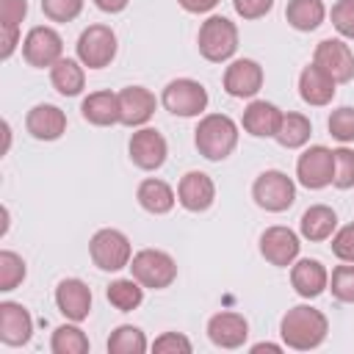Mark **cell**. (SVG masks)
I'll use <instances>...</instances> for the list:
<instances>
[{"mask_svg": "<svg viewBox=\"0 0 354 354\" xmlns=\"http://www.w3.org/2000/svg\"><path fill=\"white\" fill-rule=\"evenodd\" d=\"M326 335H329L326 315L310 304L290 307L279 321L282 346H288L293 351H313L326 340Z\"/></svg>", "mask_w": 354, "mask_h": 354, "instance_id": "6da1fadb", "label": "cell"}, {"mask_svg": "<svg viewBox=\"0 0 354 354\" xmlns=\"http://www.w3.org/2000/svg\"><path fill=\"white\" fill-rule=\"evenodd\" d=\"M194 144L202 158L224 160L238 147V124L227 113H205L194 130Z\"/></svg>", "mask_w": 354, "mask_h": 354, "instance_id": "7a4b0ae2", "label": "cell"}, {"mask_svg": "<svg viewBox=\"0 0 354 354\" xmlns=\"http://www.w3.org/2000/svg\"><path fill=\"white\" fill-rule=\"evenodd\" d=\"M196 44H199V53H202L205 61L224 64V61H230V58L235 55V50H238V28H235V22H230L227 17L213 14V17H207V19L199 25Z\"/></svg>", "mask_w": 354, "mask_h": 354, "instance_id": "3957f363", "label": "cell"}, {"mask_svg": "<svg viewBox=\"0 0 354 354\" xmlns=\"http://www.w3.org/2000/svg\"><path fill=\"white\" fill-rule=\"evenodd\" d=\"M88 254H91V263L100 271H122L133 260V246H130V238L122 230L102 227L91 235Z\"/></svg>", "mask_w": 354, "mask_h": 354, "instance_id": "277c9868", "label": "cell"}, {"mask_svg": "<svg viewBox=\"0 0 354 354\" xmlns=\"http://www.w3.org/2000/svg\"><path fill=\"white\" fill-rule=\"evenodd\" d=\"M252 199L268 213H285L296 202V183L279 169H266L252 183Z\"/></svg>", "mask_w": 354, "mask_h": 354, "instance_id": "5b68a950", "label": "cell"}, {"mask_svg": "<svg viewBox=\"0 0 354 354\" xmlns=\"http://www.w3.org/2000/svg\"><path fill=\"white\" fill-rule=\"evenodd\" d=\"M127 268L144 288H152V290H163L177 279V263L163 249H141V252H136Z\"/></svg>", "mask_w": 354, "mask_h": 354, "instance_id": "8992f818", "label": "cell"}, {"mask_svg": "<svg viewBox=\"0 0 354 354\" xmlns=\"http://www.w3.org/2000/svg\"><path fill=\"white\" fill-rule=\"evenodd\" d=\"M160 102H163V108L169 113L188 119V116H199L207 108L210 97H207V88L199 80H194V77H174V80L166 83V88L160 94Z\"/></svg>", "mask_w": 354, "mask_h": 354, "instance_id": "52a82bcc", "label": "cell"}, {"mask_svg": "<svg viewBox=\"0 0 354 354\" xmlns=\"http://www.w3.org/2000/svg\"><path fill=\"white\" fill-rule=\"evenodd\" d=\"M116 33L111 30V25H88L80 36H77V44H75V53H77V61L88 69H102L108 66L113 58H116Z\"/></svg>", "mask_w": 354, "mask_h": 354, "instance_id": "ba28073f", "label": "cell"}, {"mask_svg": "<svg viewBox=\"0 0 354 354\" xmlns=\"http://www.w3.org/2000/svg\"><path fill=\"white\" fill-rule=\"evenodd\" d=\"M22 58L36 69H53L64 58V39L50 25H36L22 39Z\"/></svg>", "mask_w": 354, "mask_h": 354, "instance_id": "9c48e42d", "label": "cell"}, {"mask_svg": "<svg viewBox=\"0 0 354 354\" xmlns=\"http://www.w3.org/2000/svg\"><path fill=\"white\" fill-rule=\"evenodd\" d=\"M332 174H335V155L324 144L307 147L296 160V177L310 191H321L332 185Z\"/></svg>", "mask_w": 354, "mask_h": 354, "instance_id": "30bf717a", "label": "cell"}, {"mask_svg": "<svg viewBox=\"0 0 354 354\" xmlns=\"http://www.w3.org/2000/svg\"><path fill=\"white\" fill-rule=\"evenodd\" d=\"M127 152H130V160L144 169V171H155L166 163V155H169V144L163 138V133H158L155 127H138L133 136H130V144H127Z\"/></svg>", "mask_w": 354, "mask_h": 354, "instance_id": "8fae6325", "label": "cell"}, {"mask_svg": "<svg viewBox=\"0 0 354 354\" xmlns=\"http://www.w3.org/2000/svg\"><path fill=\"white\" fill-rule=\"evenodd\" d=\"M299 235L290 230V227H282V224H274V227H266L263 235H260V254L277 266V268H288L299 260Z\"/></svg>", "mask_w": 354, "mask_h": 354, "instance_id": "7c38bea8", "label": "cell"}, {"mask_svg": "<svg viewBox=\"0 0 354 354\" xmlns=\"http://www.w3.org/2000/svg\"><path fill=\"white\" fill-rule=\"evenodd\" d=\"M313 64L321 66L335 83H348L354 77V53L343 39H324L313 53Z\"/></svg>", "mask_w": 354, "mask_h": 354, "instance_id": "4fadbf2b", "label": "cell"}, {"mask_svg": "<svg viewBox=\"0 0 354 354\" xmlns=\"http://www.w3.org/2000/svg\"><path fill=\"white\" fill-rule=\"evenodd\" d=\"M224 91L238 100H249L263 88V66L254 58H235L224 69Z\"/></svg>", "mask_w": 354, "mask_h": 354, "instance_id": "5bb4252c", "label": "cell"}, {"mask_svg": "<svg viewBox=\"0 0 354 354\" xmlns=\"http://www.w3.org/2000/svg\"><path fill=\"white\" fill-rule=\"evenodd\" d=\"M177 202L188 213H205L216 202V183L205 171H185L177 183Z\"/></svg>", "mask_w": 354, "mask_h": 354, "instance_id": "9a60e30c", "label": "cell"}, {"mask_svg": "<svg viewBox=\"0 0 354 354\" xmlns=\"http://www.w3.org/2000/svg\"><path fill=\"white\" fill-rule=\"evenodd\" d=\"M55 307L66 321H86L91 313V290L83 279L77 277H66L55 285Z\"/></svg>", "mask_w": 354, "mask_h": 354, "instance_id": "2e32d148", "label": "cell"}, {"mask_svg": "<svg viewBox=\"0 0 354 354\" xmlns=\"http://www.w3.org/2000/svg\"><path fill=\"white\" fill-rule=\"evenodd\" d=\"M155 94L144 86H124L119 91V124L124 127H144L155 113Z\"/></svg>", "mask_w": 354, "mask_h": 354, "instance_id": "e0dca14e", "label": "cell"}, {"mask_svg": "<svg viewBox=\"0 0 354 354\" xmlns=\"http://www.w3.org/2000/svg\"><path fill=\"white\" fill-rule=\"evenodd\" d=\"M207 337L218 348H241L249 337V321L241 313H216L207 321Z\"/></svg>", "mask_w": 354, "mask_h": 354, "instance_id": "ac0fdd59", "label": "cell"}, {"mask_svg": "<svg viewBox=\"0 0 354 354\" xmlns=\"http://www.w3.org/2000/svg\"><path fill=\"white\" fill-rule=\"evenodd\" d=\"M290 285L301 299H318L329 288V271L315 257H301L290 266Z\"/></svg>", "mask_w": 354, "mask_h": 354, "instance_id": "d6986e66", "label": "cell"}, {"mask_svg": "<svg viewBox=\"0 0 354 354\" xmlns=\"http://www.w3.org/2000/svg\"><path fill=\"white\" fill-rule=\"evenodd\" d=\"M25 130L36 138V141H55L66 133V113L58 105L50 102H39L28 111L25 116Z\"/></svg>", "mask_w": 354, "mask_h": 354, "instance_id": "ffe728a7", "label": "cell"}, {"mask_svg": "<svg viewBox=\"0 0 354 354\" xmlns=\"http://www.w3.org/2000/svg\"><path fill=\"white\" fill-rule=\"evenodd\" d=\"M33 335V318L19 301H0V340L6 346H25Z\"/></svg>", "mask_w": 354, "mask_h": 354, "instance_id": "44dd1931", "label": "cell"}, {"mask_svg": "<svg viewBox=\"0 0 354 354\" xmlns=\"http://www.w3.org/2000/svg\"><path fill=\"white\" fill-rule=\"evenodd\" d=\"M335 88H337V83L315 64H307L299 75V97L313 108L329 105L335 100Z\"/></svg>", "mask_w": 354, "mask_h": 354, "instance_id": "7402d4cb", "label": "cell"}, {"mask_svg": "<svg viewBox=\"0 0 354 354\" xmlns=\"http://www.w3.org/2000/svg\"><path fill=\"white\" fill-rule=\"evenodd\" d=\"M279 122H282V111L266 100H252L243 108V119H241L243 130L254 138H274L279 130Z\"/></svg>", "mask_w": 354, "mask_h": 354, "instance_id": "603a6c76", "label": "cell"}, {"mask_svg": "<svg viewBox=\"0 0 354 354\" xmlns=\"http://www.w3.org/2000/svg\"><path fill=\"white\" fill-rule=\"evenodd\" d=\"M136 199H138V205H141L147 213H152V216H166V213L174 207L177 194H174V188H171L166 180H160V177H147V180L138 183Z\"/></svg>", "mask_w": 354, "mask_h": 354, "instance_id": "cb8c5ba5", "label": "cell"}, {"mask_svg": "<svg viewBox=\"0 0 354 354\" xmlns=\"http://www.w3.org/2000/svg\"><path fill=\"white\" fill-rule=\"evenodd\" d=\"M337 230V213L329 207V205H310L301 218H299V232L301 238L313 241V243H321V241H329Z\"/></svg>", "mask_w": 354, "mask_h": 354, "instance_id": "d4e9b609", "label": "cell"}, {"mask_svg": "<svg viewBox=\"0 0 354 354\" xmlns=\"http://www.w3.org/2000/svg\"><path fill=\"white\" fill-rule=\"evenodd\" d=\"M80 113L88 124L97 127H111L119 124V94L113 91H91L80 102Z\"/></svg>", "mask_w": 354, "mask_h": 354, "instance_id": "484cf974", "label": "cell"}, {"mask_svg": "<svg viewBox=\"0 0 354 354\" xmlns=\"http://www.w3.org/2000/svg\"><path fill=\"white\" fill-rule=\"evenodd\" d=\"M285 19L293 30L310 33V30L321 28V22L326 19V6H324V0H288Z\"/></svg>", "mask_w": 354, "mask_h": 354, "instance_id": "4316f807", "label": "cell"}, {"mask_svg": "<svg viewBox=\"0 0 354 354\" xmlns=\"http://www.w3.org/2000/svg\"><path fill=\"white\" fill-rule=\"evenodd\" d=\"M50 83L61 97H77L86 86V72L83 64L75 58H61L53 69H50Z\"/></svg>", "mask_w": 354, "mask_h": 354, "instance_id": "83f0119b", "label": "cell"}, {"mask_svg": "<svg viewBox=\"0 0 354 354\" xmlns=\"http://www.w3.org/2000/svg\"><path fill=\"white\" fill-rule=\"evenodd\" d=\"M310 136H313L310 119L304 113L288 111V113H282V122H279V130H277L274 141L279 147H285V149H299V147H304L310 141Z\"/></svg>", "mask_w": 354, "mask_h": 354, "instance_id": "f1b7e54d", "label": "cell"}, {"mask_svg": "<svg viewBox=\"0 0 354 354\" xmlns=\"http://www.w3.org/2000/svg\"><path fill=\"white\" fill-rule=\"evenodd\" d=\"M105 299L119 313H130V310L141 307V301H144V285L136 277H130V279H113L105 288Z\"/></svg>", "mask_w": 354, "mask_h": 354, "instance_id": "f546056e", "label": "cell"}, {"mask_svg": "<svg viewBox=\"0 0 354 354\" xmlns=\"http://www.w3.org/2000/svg\"><path fill=\"white\" fill-rule=\"evenodd\" d=\"M147 348H149V343H147L144 332L138 326H133V324L116 326L111 332V337H108V351L111 354H144Z\"/></svg>", "mask_w": 354, "mask_h": 354, "instance_id": "4dcf8cb0", "label": "cell"}, {"mask_svg": "<svg viewBox=\"0 0 354 354\" xmlns=\"http://www.w3.org/2000/svg\"><path fill=\"white\" fill-rule=\"evenodd\" d=\"M50 348H53V354H86L88 351V337L75 321L72 324H61L53 332Z\"/></svg>", "mask_w": 354, "mask_h": 354, "instance_id": "1f68e13d", "label": "cell"}, {"mask_svg": "<svg viewBox=\"0 0 354 354\" xmlns=\"http://www.w3.org/2000/svg\"><path fill=\"white\" fill-rule=\"evenodd\" d=\"M25 274H28L25 260H22L17 252L3 249V252H0V290H3V293L14 290V288L25 279Z\"/></svg>", "mask_w": 354, "mask_h": 354, "instance_id": "d6a6232c", "label": "cell"}, {"mask_svg": "<svg viewBox=\"0 0 354 354\" xmlns=\"http://www.w3.org/2000/svg\"><path fill=\"white\" fill-rule=\"evenodd\" d=\"M329 290L337 301L354 304V263H343L335 266L329 274Z\"/></svg>", "mask_w": 354, "mask_h": 354, "instance_id": "836d02e7", "label": "cell"}, {"mask_svg": "<svg viewBox=\"0 0 354 354\" xmlns=\"http://www.w3.org/2000/svg\"><path fill=\"white\" fill-rule=\"evenodd\" d=\"M335 155V174H332V185L340 191L354 188V149L348 147H337L332 149Z\"/></svg>", "mask_w": 354, "mask_h": 354, "instance_id": "e575fe53", "label": "cell"}, {"mask_svg": "<svg viewBox=\"0 0 354 354\" xmlns=\"http://www.w3.org/2000/svg\"><path fill=\"white\" fill-rule=\"evenodd\" d=\"M326 127L332 138H337L340 144H351L354 141V108L351 105L335 108L326 119Z\"/></svg>", "mask_w": 354, "mask_h": 354, "instance_id": "d590c367", "label": "cell"}, {"mask_svg": "<svg viewBox=\"0 0 354 354\" xmlns=\"http://www.w3.org/2000/svg\"><path fill=\"white\" fill-rule=\"evenodd\" d=\"M41 11L50 22H72L83 11V0H41Z\"/></svg>", "mask_w": 354, "mask_h": 354, "instance_id": "8d00e7d4", "label": "cell"}, {"mask_svg": "<svg viewBox=\"0 0 354 354\" xmlns=\"http://www.w3.org/2000/svg\"><path fill=\"white\" fill-rule=\"evenodd\" d=\"M152 351L155 354H191L194 346L183 332H163L152 340Z\"/></svg>", "mask_w": 354, "mask_h": 354, "instance_id": "74e56055", "label": "cell"}, {"mask_svg": "<svg viewBox=\"0 0 354 354\" xmlns=\"http://www.w3.org/2000/svg\"><path fill=\"white\" fill-rule=\"evenodd\" d=\"M332 25L343 39H354V0H337L332 6Z\"/></svg>", "mask_w": 354, "mask_h": 354, "instance_id": "f35d334b", "label": "cell"}, {"mask_svg": "<svg viewBox=\"0 0 354 354\" xmlns=\"http://www.w3.org/2000/svg\"><path fill=\"white\" fill-rule=\"evenodd\" d=\"M332 254L340 263H354V221L335 230L332 235Z\"/></svg>", "mask_w": 354, "mask_h": 354, "instance_id": "ab89813d", "label": "cell"}, {"mask_svg": "<svg viewBox=\"0 0 354 354\" xmlns=\"http://www.w3.org/2000/svg\"><path fill=\"white\" fill-rule=\"evenodd\" d=\"M28 14V0H0V28H19Z\"/></svg>", "mask_w": 354, "mask_h": 354, "instance_id": "60d3db41", "label": "cell"}, {"mask_svg": "<svg viewBox=\"0 0 354 354\" xmlns=\"http://www.w3.org/2000/svg\"><path fill=\"white\" fill-rule=\"evenodd\" d=\"M235 14L243 19H260L274 8V0H232Z\"/></svg>", "mask_w": 354, "mask_h": 354, "instance_id": "b9f144b4", "label": "cell"}, {"mask_svg": "<svg viewBox=\"0 0 354 354\" xmlns=\"http://www.w3.org/2000/svg\"><path fill=\"white\" fill-rule=\"evenodd\" d=\"M0 58L3 61H8L11 55H14V50H17V44H19V28H0Z\"/></svg>", "mask_w": 354, "mask_h": 354, "instance_id": "7bdbcfd3", "label": "cell"}, {"mask_svg": "<svg viewBox=\"0 0 354 354\" xmlns=\"http://www.w3.org/2000/svg\"><path fill=\"white\" fill-rule=\"evenodd\" d=\"M188 14H207L218 6V0H177Z\"/></svg>", "mask_w": 354, "mask_h": 354, "instance_id": "ee69618b", "label": "cell"}, {"mask_svg": "<svg viewBox=\"0 0 354 354\" xmlns=\"http://www.w3.org/2000/svg\"><path fill=\"white\" fill-rule=\"evenodd\" d=\"M127 3H130V0H94V6H97L100 11H105V14H119V11L127 8Z\"/></svg>", "mask_w": 354, "mask_h": 354, "instance_id": "f6af8a7d", "label": "cell"}, {"mask_svg": "<svg viewBox=\"0 0 354 354\" xmlns=\"http://www.w3.org/2000/svg\"><path fill=\"white\" fill-rule=\"evenodd\" d=\"M249 351H252V354H260V351H274V354H279L282 346H277V343H254Z\"/></svg>", "mask_w": 354, "mask_h": 354, "instance_id": "bcb514c9", "label": "cell"}]
</instances>
